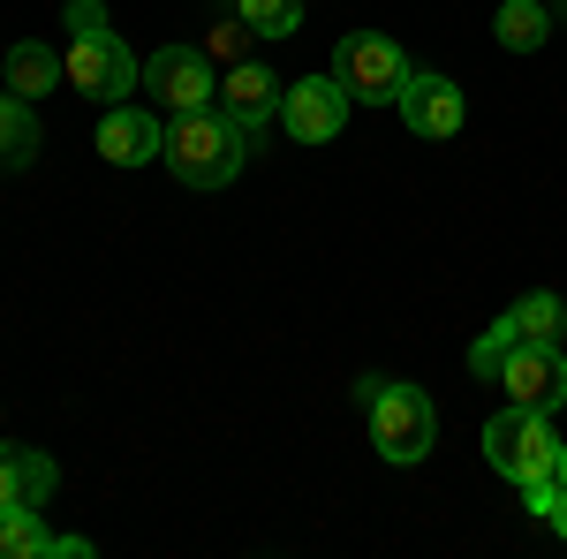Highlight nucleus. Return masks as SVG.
<instances>
[{"label": "nucleus", "instance_id": "1", "mask_svg": "<svg viewBox=\"0 0 567 559\" xmlns=\"http://www.w3.org/2000/svg\"><path fill=\"white\" fill-rule=\"evenodd\" d=\"M355 401H363V416H371V446L386 454L393 469H416V462L432 454L439 408H432L424 386H409V379H363Z\"/></svg>", "mask_w": 567, "mask_h": 559}, {"label": "nucleus", "instance_id": "2", "mask_svg": "<svg viewBox=\"0 0 567 559\" xmlns=\"http://www.w3.org/2000/svg\"><path fill=\"white\" fill-rule=\"evenodd\" d=\"M243 152H250V136L235 130L219 106H197V114H175L159 159L175 167L182 189H227V182L243 174Z\"/></svg>", "mask_w": 567, "mask_h": 559}, {"label": "nucleus", "instance_id": "3", "mask_svg": "<svg viewBox=\"0 0 567 559\" xmlns=\"http://www.w3.org/2000/svg\"><path fill=\"white\" fill-rule=\"evenodd\" d=\"M484 462L507 476L515 491L523 484H545V476L560 469V438H553V424H545V408H499L492 424H484Z\"/></svg>", "mask_w": 567, "mask_h": 559}, {"label": "nucleus", "instance_id": "4", "mask_svg": "<svg viewBox=\"0 0 567 559\" xmlns=\"http://www.w3.org/2000/svg\"><path fill=\"white\" fill-rule=\"evenodd\" d=\"M333 76L349 84L355 106H386V99H401V84H409L416 69H409V53H401L386 31H349L341 53H333Z\"/></svg>", "mask_w": 567, "mask_h": 559}, {"label": "nucleus", "instance_id": "5", "mask_svg": "<svg viewBox=\"0 0 567 559\" xmlns=\"http://www.w3.org/2000/svg\"><path fill=\"white\" fill-rule=\"evenodd\" d=\"M69 91H84V99H99V106H122L136 84H144V69H136V53L106 23L99 31H76V45H69Z\"/></svg>", "mask_w": 567, "mask_h": 559}, {"label": "nucleus", "instance_id": "6", "mask_svg": "<svg viewBox=\"0 0 567 559\" xmlns=\"http://www.w3.org/2000/svg\"><path fill=\"white\" fill-rule=\"evenodd\" d=\"M144 99L167 106V114H197L219 99V76H213V53L205 45H159L144 61Z\"/></svg>", "mask_w": 567, "mask_h": 559}, {"label": "nucleus", "instance_id": "7", "mask_svg": "<svg viewBox=\"0 0 567 559\" xmlns=\"http://www.w3.org/2000/svg\"><path fill=\"white\" fill-rule=\"evenodd\" d=\"M349 84L341 76H303V84H288V99H280V130L296 136V144H333L341 136V122H349Z\"/></svg>", "mask_w": 567, "mask_h": 559}, {"label": "nucleus", "instance_id": "8", "mask_svg": "<svg viewBox=\"0 0 567 559\" xmlns=\"http://www.w3.org/2000/svg\"><path fill=\"white\" fill-rule=\"evenodd\" d=\"M499 386H507V401L515 408H560L567 401V355L560 341H515V355H507V371H499Z\"/></svg>", "mask_w": 567, "mask_h": 559}, {"label": "nucleus", "instance_id": "9", "mask_svg": "<svg viewBox=\"0 0 567 559\" xmlns=\"http://www.w3.org/2000/svg\"><path fill=\"white\" fill-rule=\"evenodd\" d=\"M280 99H288V84H280L272 69H258V61H235V69L219 76V114L250 136V144H265V130L280 122Z\"/></svg>", "mask_w": 567, "mask_h": 559}, {"label": "nucleus", "instance_id": "10", "mask_svg": "<svg viewBox=\"0 0 567 559\" xmlns=\"http://www.w3.org/2000/svg\"><path fill=\"white\" fill-rule=\"evenodd\" d=\"M393 106H401V122H409V130L432 136V144H446V136L462 130V114H470V106H462V84H446V76H432V69H416V76L401 84Z\"/></svg>", "mask_w": 567, "mask_h": 559}, {"label": "nucleus", "instance_id": "11", "mask_svg": "<svg viewBox=\"0 0 567 559\" xmlns=\"http://www.w3.org/2000/svg\"><path fill=\"white\" fill-rule=\"evenodd\" d=\"M159 152H167V130H159L144 106H106V122H99V159L144 167V159H159Z\"/></svg>", "mask_w": 567, "mask_h": 559}, {"label": "nucleus", "instance_id": "12", "mask_svg": "<svg viewBox=\"0 0 567 559\" xmlns=\"http://www.w3.org/2000/svg\"><path fill=\"white\" fill-rule=\"evenodd\" d=\"M53 484H61V469L39 446H0V507H45Z\"/></svg>", "mask_w": 567, "mask_h": 559}, {"label": "nucleus", "instance_id": "13", "mask_svg": "<svg viewBox=\"0 0 567 559\" xmlns=\"http://www.w3.org/2000/svg\"><path fill=\"white\" fill-rule=\"evenodd\" d=\"M0 69H8V91H16V99H45V91H61V84H69L61 53H45L39 39L8 45V53H0Z\"/></svg>", "mask_w": 567, "mask_h": 559}, {"label": "nucleus", "instance_id": "14", "mask_svg": "<svg viewBox=\"0 0 567 559\" xmlns=\"http://www.w3.org/2000/svg\"><path fill=\"white\" fill-rule=\"evenodd\" d=\"M31 159H39V114L31 99L0 91V167H31Z\"/></svg>", "mask_w": 567, "mask_h": 559}, {"label": "nucleus", "instance_id": "15", "mask_svg": "<svg viewBox=\"0 0 567 559\" xmlns=\"http://www.w3.org/2000/svg\"><path fill=\"white\" fill-rule=\"evenodd\" d=\"M492 31L507 53H537V45L553 39V8H537V0H507L499 15H492Z\"/></svg>", "mask_w": 567, "mask_h": 559}, {"label": "nucleus", "instance_id": "16", "mask_svg": "<svg viewBox=\"0 0 567 559\" xmlns=\"http://www.w3.org/2000/svg\"><path fill=\"white\" fill-rule=\"evenodd\" d=\"M507 325H515L523 341H560L567 333V302L553 296V288H537V296H523L515 310H507Z\"/></svg>", "mask_w": 567, "mask_h": 559}, {"label": "nucleus", "instance_id": "17", "mask_svg": "<svg viewBox=\"0 0 567 559\" xmlns=\"http://www.w3.org/2000/svg\"><path fill=\"white\" fill-rule=\"evenodd\" d=\"M45 521L39 507H0V559H45Z\"/></svg>", "mask_w": 567, "mask_h": 559}, {"label": "nucleus", "instance_id": "18", "mask_svg": "<svg viewBox=\"0 0 567 559\" xmlns=\"http://www.w3.org/2000/svg\"><path fill=\"white\" fill-rule=\"evenodd\" d=\"M235 15H243L258 39H296V31H303V0H235Z\"/></svg>", "mask_w": 567, "mask_h": 559}, {"label": "nucleus", "instance_id": "19", "mask_svg": "<svg viewBox=\"0 0 567 559\" xmlns=\"http://www.w3.org/2000/svg\"><path fill=\"white\" fill-rule=\"evenodd\" d=\"M515 341H523V333H515V325H507V318H499V325H492V333H484V341L470 348V371H477V379H492V386H499V371H507V355H515Z\"/></svg>", "mask_w": 567, "mask_h": 559}, {"label": "nucleus", "instance_id": "20", "mask_svg": "<svg viewBox=\"0 0 567 559\" xmlns=\"http://www.w3.org/2000/svg\"><path fill=\"white\" fill-rule=\"evenodd\" d=\"M250 39H258V31H250V23H243V15H227V23H219L213 39H205V53H213V61H227V69H235V61H243V53H250Z\"/></svg>", "mask_w": 567, "mask_h": 559}, {"label": "nucleus", "instance_id": "21", "mask_svg": "<svg viewBox=\"0 0 567 559\" xmlns=\"http://www.w3.org/2000/svg\"><path fill=\"white\" fill-rule=\"evenodd\" d=\"M99 23H106L99 0H69V31H99Z\"/></svg>", "mask_w": 567, "mask_h": 559}, {"label": "nucleus", "instance_id": "22", "mask_svg": "<svg viewBox=\"0 0 567 559\" xmlns=\"http://www.w3.org/2000/svg\"><path fill=\"white\" fill-rule=\"evenodd\" d=\"M45 559H91V537H53Z\"/></svg>", "mask_w": 567, "mask_h": 559}, {"label": "nucleus", "instance_id": "23", "mask_svg": "<svg viewBox=\"0 0 567 559\" xmlns=\"http://www.w3.org/2000/svg\"><path fill=\"white\" fill-rule=\"evenodd\" d=\"M545 521H553V529H560V537H567V491H560V499H553V515H545Z\"/></svg>", "mask_w": 567, "mask_h": 559}, {"label": "nucleus", "instance_id": "24", "mask_svg": "<svg viewBox=\"0 0 567 559\" xmlns=\"http://www.w3.org/2000/svg\"><path fill=\"white\" fill-rule=\"evenodd\" d=\"M553 484H560V491H567V438H560V469H553Z\"/></svg>", "mask_w": 567, "mask_h": 559}, {"label": "nucleus", "instance_id": "25", "mask_svg": "<svg viewBox=\"0 0 567 559\" xmlns=\"http://www.w3.org/2000/svg\"><path fill=\"white\" fill-rule=\"evenodd\" d=\"M560 15H567V0H560Z\"/></svg>", "mask_w": 567, "mask_h": 559}, {"label": "nucleus", "instance_id": "26", "mask_svg": "<svg viewBox=\"0 0 567 559\" xmlns=\"http://www.w3.org/2000/svg\"><path fill=\"white\" fill-rule=\"evenodd\" d=\"M227 8H235V0H227Z\"/></svg>", "mask_w": 567, "mask_h": 559}]
</instances>
